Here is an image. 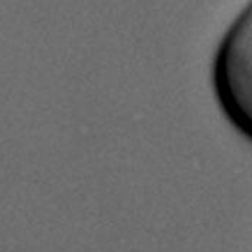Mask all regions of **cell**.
I'll list each match as a JSON object with an SVG mask.
<instances>
[{"mask_svg": "<svg viewBox=\"0 0 252 252\" xmlns=\"http://www.w3.org/2000/svg\"><path fill=\"white\" fill-rule=\"evenodd\" d=\"M212 87L228 121L252 141V1L233 19L218 45Z\"/></svg>", "mask_w": 252, "mask_h": 252, "instance_id": "6da1fadb", "label": "cell"}]
</instances>
